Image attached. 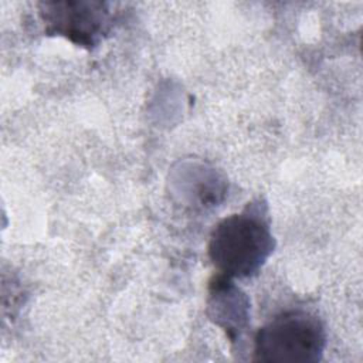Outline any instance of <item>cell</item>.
Instances as JSON below:
<instances>
[{"mask_svg": "<svg viewBox=\"0 0 363 363\" xmlns=\"http://www.w3.org/2000/svg\"><path fill=\"white\" fill-rule=\"evenodd\" d=\"M275 247L261 206L221 220L210 235L208 257L227 278H248L259 271Z\"/></svg>", "mask_w": 363, "mask_h": 363, "instance_id": "6da1fadb", "label": "cell"}, {"mask_svg": "<svg viewBox=\"0 0 363 363\" xmlns=\"http://www.w3.org/2000/svg\"><path fill=\"white\" fill-rule=\"evenodd\" d=\"M326 333L322 322L302 309L285 311L258 329L254 360L272 363H315L322 359Z\"/></svg>", "mask_w": 363, "mask_h": 363, "instance_id": "7a4b0ae2", "label": "cell"}, {"mask_svg": "<svg viewBox=\"0 0 363 363\" xmlns=\"http://www.w3.org/2000/svg\"><path fill=\"white\" fill-rule=\"evenodd\" d=\"M40 14L50 34L69 41L94 47L111 28V10L101 1H45L40 4Z\"/></svg>", "mask_w": 363, "mask_h": 363, "instance_id": "3957f363", "label": "cell"}, {"mask_svg": "<svg viewBox=\"0 0 363 363\" xmlns=\"http://www.w3.org/2000/svg\"><path fill=\"white\" fill-rule=\"evenodd\" d=\"M208 311L211 319L224 328L231 339L244 329L248 319L247 298L223 275L211 285Z\"/></svg>", "mask_w": 363, "mask_h": 363, "instance_id": "277c9868", "label": "cell"}]
</instances>
